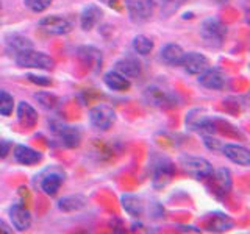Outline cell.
<instances>
[{
    "label": "cell",
    "instance_id": "obj_27",
    "mask_svg": "<svg viewBox=\"0 0 250 234\" xmlns=\"http://www.w3.org/2000/svg\"><path fill=\"white\" fill-rule=\"evenodd\" d=\"M207 226L209 231H227L233 226V220L224 213H213L207 218Z\"/></svg>",
    "mask_w": 250,
    "mask_h": 234
},
{
    "label": "cell",
    "instance_id": "obj_19",
    "mask_svg": "<svg viewBox=\"0 0 250 234\" xmlns=\"http://www.w3.org/2000/svg\"><path fill=\"white\" fill-rule=\"evenodd\" d=\"M102 18H104V11L100 10V6L94 3L84 6L80 13V27L84 31H91L102 20Z\"/></svg>",
    "mask_w": 250,
    "mask_h": 234
},
{
    "label": "cell",
    "instance_id": "obj_16",
    "mask_svg": "<svg viewBox=\"0 0 250 234\" xmlns=\"http://www.w3.org/2000/svg\"><path fill=\"white\" fill-rule=\"evenodd\" d=\"M8 215H10V220L18 231H27L31 226V215L25 206L13 205L8 209Z\"/></svg>",
    "mask_w": 250,
    "mask_h": 234
},
{
    "label": "cell",
    "instance_id": "obj_1",
    "mask_svg": "<svg viewBox=\"0 0 250 234\" xmlns=\"http://www.w3.org/2000/svg\"><path fill=\"white\" fill-rule=\"evenodd\" d=\"M16 64L22 69H41V70H50L55 67V61L52 57H49L44 52H38V50H25L21 52L19 55L14 57Z\"/></svg>",
    "mask_w": 250,
    "mask_h": 234
},
{
    "label": "cell",
    "instance_id": "obj_28",
    "mask_svg": "<svg viewBox=\"0 0 250 234\" xmlns=\"http://www.w3.org/2000/svg\"><path fill=\"white\" fill-rule=\"evenodd\" d=\"M35 100L38 101V105L47 109V111H53L55 108H58L60 105V98L55 96L52 92H47V91H39L35 94Z\"/></svg>",
    "mask_w": 250,
    "mask_h": 234
},
{
    "label": "cell",
    "instance_id": "obj_36",
    "mask_svg": "<svg viewBox=\"0 0 250 234\" xmlns=\"http://www.w3.org/2000/svg\"><path fill=\"white\" fill-rule=\"evenodd\" d=\"M99 2H102V3H105V5H109V6H113L117 0H99Z\"/></svg>",
    "mask_w": 250,
    "mask_h": 234
},
{
    "label": "cell",
    "instance_id": "obj_9",
    "mask_svg": "<svg viewBox=\"0 0 250 234\" xmlns=\"http://www.w3.org/2000/svg\"><path fill=\"white\" fill-rule=\"evenodd\" d=\"M77 58L92 72H99L104 64V55L94 45H80L77 49Z\"/></svg>",
    "mask_w": 250,
    "mask_h": 234
},
{
    "label": "cell",
    "instance_id": "obj_23",
    "mask_svg": "<svg viewBox=\"0 0 250 234\" xmlns=\"http://www.w3.org/2000/svg\"><path fill=\"white\" fill-rule=\"evenodd\" d=\"M33 49V42L30 41L27 36L19 35V33H13L6 36V50L11 55H19L21 52H25Z\"/></svg>",
    "mask_w": 250,
    "mask_h": 234
},
{
    "label": "cell",
    "instance_id": "obj_6",
    "mask_svg": "<svg viewBox=\"0 0 250 234\" xmlns=\"http://www.w3.org/2000/svg\"><path fill=\"white\" fill-rule=\"evenodd\" d=\"M88 116H89V122H91L92 127L97 128V130H102V131L111 128V125L116 120L114 109L109 105H105V103H99L96 106H92L89 109Z\"/></svg>",
    "mask_w": 250,
    "mask_h": 234
},
{
    "label": "cell",
    "instance_id": "obj_37",
    "mask_svg": "<svg viewBox=\"0 0 250 234\" xmlns=\"http://www.w3.org/2000/svg\"><path fill=\"white\" fill-rule=\"evenodd\" d=\"M0 8H2V2H0Z\"/></svg>",
    "mask_w": 250,
    "mask_h": 234
},
{
    "label": "cell",
    "instance_id": "obj_10",
    "mask_svg": "<svg viewBox=\"0 0 250 234\" xmlns=\"http://www.w3.org/2000/svg\"><path fill=\"white\" fill-rule=\"evenodd\" d=\"M39 28L49 35L62 36V35H67L69 31L72 30V25H70V22L66 18L53 14V16H45V18L39 20Z\"/></svg>",
    "mask_w": 250,
    "mask_h": 234
},
{
    "label": "cell",
    "instance_id": "obj_7",
    "mask_svg": "<svg viewBox=\"0 0 250 234\" xmlns=\"http://www.w3.org/2000/svg\"><path fill=\"white\" fill-rule=\"evenodd\" d=\"M174 172H175L174 164L166 158H160L158 162H155L153 167H152V184H153V187H156V189H160V187H166L170 183L172 176H174Z\"/></svg>",
    "mask_w": 250,
    "mask_h": 234
},
{
    "label": "cell",
    "instance_id": "obj_24",
    "mask_svg": "<svg viewBox=\"0 0 250 234\" xmlns=\"http://www.w3.org/2000/svg\"><path fill=\"white\" fill-rule=\"evenodd\" d=\"M122 209L131 217H141L144 214V203L139 197L133 194H124L121 197Z\"/></svg>",
    "mask_w": 250,
    "mask_h": 234
},
{
    "label": "cell",
    "instance_id": "obj_26",
    "mask_svg": "<svg viewBox=\"0 0 250 234\" xmlns=\"http://www.w3.org/2000/svg\"><path fill=\"white\" fill-rule=\"evenodd\" d=\"M209 178H213V183L221 192H229L231 189L233 179H231V172L225 167H221L217 170H213V174L209 175Z\"/></svg>",
    "mask_w": 250,
    "mask_h": 234
},
{
    "label": "cell",
    "instance_id": "obj_33",
    "mask_svg": "<svg viewBox=\"0 0 250 234\" xmlns=\"http://www.w3.org/2000/svg\"><path fill=\"white\" fill-rule=\"evenodd\" d=\"M27 78L31 81V83H35L38 86H50L52 84V80L50 78H47V77H42V75H36V74H28Z\"/></svg>",
    "mask_w": 250,
    "mask_h": 234
},
{
    "label": "cell",
    "instance_id": "obj_5",
    "mask_svg": "<svg viewBox=\"0 0 250 234\" xmlns=\"http://www.w3.org/2000/svg\"><path fill=\"white\" fill-rule=\"evenodd\" d=\"M64 178H66L64 170L58 166H52L39 175V187H41V191L45 195L53 197V195L58 194L61 184L64 183Z\"/></svg>",
    "mask_w": 250,
    "mask_h": 234
},
{
    "label": "cell",
    "instance_id": "obj_21",
    "mask_svg": "<svg viewBox=\"0 0 250 234\" xmlns=\"http://www.w3.org/2000/svg\"><path fill=\"white\" fill-rule=\"evenodd\" d=\"M104 83L109 91H114V92H125V91H128L131 86L128 78L119 74L117 70H108L104 75Z\"/></svg>",
    "mask_w": 250,
    "mask_h": 234
},
{
    "label": "cell",
    "instance_id": "obj_29",
    "mask_svg": "<svg viewBox=\"0 0 250 234\" xmlns=\"http://www.w3.org/2000/svg\"><path fill=\"white\" fill-rule=\"evenodd\" d=\"M131 49H133V52H135V53L146 57V55H148L153 50V41H152L150 38L144 36V35H138V36L133 38Z\"/></svg>",
    "mask_w": 250,
    "mask_h": 234
},
{
    "label": "cell",
    "instance_id": "obj_12",
    "mask_svg": "<svg viewBox=\"0 0 250 234\" xmlns=\"http://www.w3.org/2000/svg\"><path fill=\"white\" fill-rule=\"evenodd\" d=\"M182 66L188 74L189 75H200L202 72H205V70L209 66V61L205 55H202L199 52H188L185 53L183 57V61H182Z\"/></svg>",
    "mask_w": 250,
    "mask_h": 234
},
{
    "label": "cell",
    "instance_id": "obj_32",
    "mask_svg": "<svg viewBox=\"0 0 250 234\" xmlns=\"http://www.w3.org/2000/svg\"><path fill=\"white\" fill-rule=\"evenodd\" d=\"M203 144L207 145L208 150H213V152H221V148L224 145V142L221 139L213 137V135H207L203 136Z\"/></svg>",
    "mask_w": 250,
    "mask_h": 234
},
{
    "label": "cell",
    "instance_id": "obj_2",
    "mask_svg": "<svg viewBox=\"0 0 250 234\" xmlns=\"http://www.w3.org/2000/svg\"><path fill=\"white\" fill-rule=\"evenodd\" d=\"M185 123L189 130L199 133L202 136L213 135L216 131L214 119L202 108H194L191 111H188V114L185 117Z\"/></svg>",
    "mask_w": 250,
    "mask_h": 234
},
{
    "label": "cell",
    "instance_id": "obj_17",
    "mask_svg": "<svg viewBox=\"0 0 250 234\" xmlns=\"http://www.w3.org/2000/svg\"><path fill=\"white\" fill-rule=\"evenodd\" d=\"M13 156L19 164H22V166H35V164L41 162V159H42L41 153L36 152L35 148H31L28 145H23V144L14 145Z\"/></svg>",
    "mask_w": 250,
    "mask_h": 234
},
{
    "label": "cell",
    "instance_id": "obj_11",
    "mask_svg": "<svg viewBox=\"0 0 250 234\" xmlns=\"http://www.w3.org/2000/svg\"><path fill=\"white\" fill-rule=\"evenodd\" d=\"M144 100L148 105L156 108H172L175 106V97L169 91H164L158 86H150L144 91Z\"/></svg>",
    "mask_w": 250,
    "mask_h": 234
},
{
    "label": "cell",
    "instance_id": "obj_15",
    "mask_svg": "<svg viewBox=\"0 0 250 234\" xmlns=\"http://www.w3.org/2000/svg\"><path fill=\"white\" fill-rule=\"evenodd\" d=\"M221 152L229 158L231 162L238 164V166H250V152L246 147L238 144H224Z\"/></svg>",
    "mask_w": 250,
    "mask_h": 234
},
{
    "label": "cell",
    "instance_id": "obj_34",
    "mask_svg": "<svg viewBox=\"0 0 250 234\" xmlns=\"http://www.w3.org/2000/svg\"><path fill=\"white\" fill-rule=\"evenodd\" d=\"M11 148H13V144L10 142V140L0 139V159L6 158V156L11 153Z\"/></svg>",
    "mask_w": 250,
    "mask_h": 234
},
{
    "label": "cell",
    "instance_id": "obj_30",
    "mask_svg": "<svg viewBox=\"0 0 250 234\" xmlns=\"http://www.w3.org/2000/svg\"><path fill=\"white\" fill-rule=\"evenodd\" d=\"M14 111V98L10 92L0 91V116L8 117Z\"/></svg>",
    "mask_w": 250,
    "mask_h": 234
},
{
    "label": "cell",
    "instance_id": "obj_20",
    "mask_svg": "<svg viewBox=\"0 0 250 234\" xmlns=\"http://www.w3.org/2000/svg\"><path fill=\"white\" fill-rule=\"evenodd\" d=\"M18 120L23 128H35L38 123V111L27 101H19L16 108Z\"/></svg>",
    "mask_w": 250,
    "mask_h": 234
},
{
    "label": "cell",
    "instance_id": "obj_3",
    "mask_svg": "<svg viewBox=\"0 0 250 234\" xmlns=\"http://www.w3.org/2000/svg\"><path fill=\"white\" fill-rule=\"evenodd\" d=\"M200 36L209 47H221L227 36V25L217 18H208L200 25Z\"/></svg>",
    "mask_w": 250,
    "mask_h": 234
},
{
    "label": "cell",
    "instance_id": "obj_22",
    "mask_svg": "<svg viewBox=\"0 0 250 234\" xmlns=\"http://www.w3.org/2000/svg\"><path fill=\"white\" fill-rule=\"evenodd\" d=\"M185 50L178 44H166L160 52V58L163 62H166L167 66H180L185 57Z\"/></svg>",
    "mask_w": 250,
    "mask_h": 234
},
{
    "label": "cell",
    "instance_id": "obj_13",
    "mask_svg": "<svg viewBox=\"0 0 250 234\" xmlns=\"http://www.w3.org/2000/svg\"><path fill=\"white\" fill-rule=\"evenodd\" d=\"M225 81H227V77L219 69L208 67L205 72H202L199 75V84L203 86V88H207V89H211V91L224 89Z\"/></svg>",
    "mask_w": 250,
    "mask_h": 234
},
{
    "label": "cell",
    "instance_id": "obj_25",
    "mask_svg": "<svg viewBox=\"0 0 250 234\" xmlns=\"http://www.w3.org/2000/svg\"><path fill=\"white\" fill-rule=\"evenodd\" d=\"M86 205H88V200L83 195H67L58 201V209L62 213H74V211L83 209Z\"/></svg>",
    "mask_w": 250,
    "mask_h": 234
},
{
    "label": "cell",
    "instance_id": "obj_4",
    "mask_svg": "<svg viewBox=\"0 0 250 234\" xmlns=\"http://www.w3.org/2000/svg\"><path fill=\"white\" fill-rule=\"evenodd\" d=\"M180 166H182L186 174L194 179L209 178V175L213 174V170H214L209 161H207L205 158H200V156H191V155L182 156V158H180Z\"/></svg>",
    "mask_w": 250,
    "mask_h": 234
},
{
    "label": "cell",
    "instance_id": "obj_14",
    "mask_svg": "<svg viewBox=\"0 0 250 234\" xmlns=\"http://www.w3.org/2000/svg\"><path fill=\"white\" fill-rule=\"evenodd\" d=\"M58 135L61 144L67 148H77L82 142V130L70 125H60L58 128H52Z\"/></svg>",
    "mask_w": 250,
    "mask_h": 234
},
{
    "label": "cell",
    "instance_id": "obj_18",
    "mask_svg": "<svg viewBox=\"0 0 250 234\" xmlns=\"http://www.w3.org/2000/svg\"><path fill=\"white\" fill-rule=\"evenodd\" d=\"M114 70L127 78H136L143 72V66H141V61L136 57H124L116 61Z\"/></svg>",
    "mask_w": 250,
    "mask_h": 234
},
{
    "label": "cell",
    "instance_id": "obj_35",
    "mask_svg": "<svg viewBox=\"0 0 250 234\" xmlns=\"http://www.w3.org/2000/svg\"><path fill=\"white\" fill-rule=\"evenodd\" d=\"M10 233H11V230L8 228V225L0 220V234H10Z\"/></svg>",
    "mask_w": 250,
    "mask_h": 234
},
{
    "label": "cell",
    "instance_id": "obj_31",
    "mask_svg": "<svg viewBox=\"0 0 250 234\" xmlns=\"http://www.w3.org/2000/svg\"><path fill=\"white\" fill-rule=\"evenodd\" d=\"M52 2L53 0H23V5L33 13H42L47 8H50Z\"/></svg>",
    "mask_w": 250,
    "mask_h": 234
},
{
    "label": "cell",
    "instance_id": "obj_8",
    "mask_svg": "<svg viewBox=\"0 0 250 234\" xmlns=\"http://www.w3.org/2000/svg\"><path fill=\"white\" fill-rule=\"evenodd\" d=\"M125 8L133 23H144L152 16L150 0H125Z\"/></svg>",
    "mask_w": 250,
    "mask_h": 234
}]
</instances>
